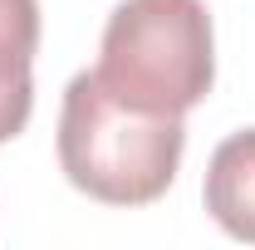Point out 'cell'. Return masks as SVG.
Wrapping results in <instances>:
<instances>
[{
	"label": "cell",
	"instance_id": "cell-1",
	"mask_svg": "<svg viewBox=\"0 0 255 250\" xmlns=\"http://www.w3.org/2000/svg\"><path fill=\"white\" fill-rule=\"evenodd\" d=\"M187 152L177 113H147L113 94L94 69L74 74L59 108V167L69 187L103 206H147L167 196Z\"/></svg>",
	"mask_w": 255,
	"mask_h": 250
},
{
	"label": "cell",
	"instance_id": "cell-2",
	"mask_svg": "<svg viewBox=\"0 0 255 250\" xmlns=\"http://www.w3.org/2000/svg\"><path fill=\"white\" fill-rule=\"evenodd\" d=\"M94 74L132 108L187 118L216 84L206 0H123L103 25Z\"/></svg>",
	"mask_w": 255,
	"mask_h": 250
},
{
	"label": "cell",
	"instance_id": "cell-3",
	"mask_svg": "<svg viewBox=\"0 0 255 250\" xmlns=\"http://www.w3.org/2000/svg\"><path fill=\"white\" fill-rule=\"evenodd\" d=\"M39 0H0V142L20 137L34 113Z\"/></svg>",
	"mask_w": 255,
	"mask_h": 250
},
{
	"label": "cell",
	"instance_id": "cell-4",
	"mask_svg": "<svg viewBox=\"0 0 255 250\" xmlns=\"http://www.w3.org/2000/svg\"><path fill=\"white\" fill-rule=\"evenodd\" d=\"M206 211L231 241L255 246V127L231 132L206 162Z\"/></svg>",
	"mask_w": 255,
	"mask_h": 250
}]
</instances>
